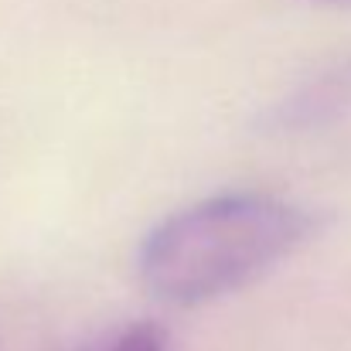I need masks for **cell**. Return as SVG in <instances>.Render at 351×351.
I'll list each match as a JSON object with an SVG mask.
<instances>
[{"label":"cell","instance_id":"6da1fadb","mask_svg":"<svg viewBox=\"0 0 351 351\" xmlns=\"http://www.w3.org/2000/svg\"><path fill=\"white\" fill-rule=\"evenodd\" d=\"M311 232V215L273 195H219L164 219L140 245L143 287L198 307L252 283Z\"/></svg>","mask_w":351,"mask_h":351},{"label":"cell","instance_id":"7a4b0ae2","mask_svg":"<svg viewBox=\"0 0 351 351\" xmlns=\"http://www.w3.org/2000/svg\"><path fill=\"white\" fill-rule=\"evenodd\" d=\"M110 351H164V341L154 328H130Z\"/></svg>","mask_w":351,"mask_h":351}]
</instances>
